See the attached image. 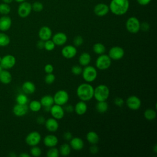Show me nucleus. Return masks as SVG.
<instances>
[{"label": "nucleus", "instance_id": "obj_47", "mask_svg": "<svg viewBox=\"0 0 157 157\" xmlns=\"http://www.w3.org/2000/svg\"><path fill=\"white\" fill-rule=\"evenodd\" d=\"M99 151L98 147L96 145V144H93L90 148V151L92 154H96Z\"/></svg>", "mask_w": 157, "mask_h": 157}, {"label": "nucleus", "instance_id": "obj_27", "mask_svg": "<svg viewBox=\"0 0 157 157\" xmlns=\"http://www.w3.org/2000/svg\"><path fill=\"white\" fill-rule=\"evenodd\" d=\"M86 138L87 141L91 144H97L99 140V137L98 134L95 131H89L86 135Z\"/></svg>", "mask_w": 157, "mask_h": 157}, {"label": "nucleus", "instance_id": "obj_43", "mask_svg": "<svg viewBox=\"0 0 157 157\" xmlns=\"http://www.w3.org/2000/svg\"><path fill=\"white\" fill-rule=\"evenodd\" d=\"M73 43L75 47L81 46L83 43V39L81 36H77L74 37Z\"/></svg>", "mask_w": 157, "mask_h": 157}, {"label": "nucleus", "instance_id": "obj_12", "mask_svg": "<svg viewBox=\"0 0 157 157\" xmlns=\"http://www.w3.org/2000/svg\"><path fill=\"white\" fill-rule=\"evenodd\" d=\"M16 63V59L12 55H7L1 58L0 65L2 69H9L13 67Z\"/></svg>", "mask_w": 157, "mask_h": 157}, {"label": "nucleus", "instance_id": "obj_44", "mask_svg": "<svg viewBox=\"0 0 157 157\" xmlns=\"http://www.w3.org/2000/svg\"><path fill=\"white\" fill-rule=\"evenodd\" d=\"M124 103V100L120 97H117L114 99V104L118 107L123 106Z\"/></svg>", "mask_w": 157, "mask_h": 157}, {"label": "nucleus", "instance_id": "obj_15", "mask_svg": "<svg viewBox=\"0 0 157 157\" xmlns=\"http://www.w3.org/2000/svg\"><path fill=\"white\" fill-rule=\"evenodd\" d=\"M94 13L98 17L106 15L109 12V7L104 3H99L96 4L93 9Z\"/></svg>", "mask_w": 157, "mask_h": 157}, {"label": "nucleus", "instance_id": "obj_28", "mask_svg": "<svg viewBox=\"0 0 157 157\" xmlns=\"http://www.w3.org/2000/svg\"><path fill=\"white\" fill-rule=\"evenodd\" d=\"M40 102L42 106L44 107H51L53 104H54L53 97L50 95H45L41 98Z\"/></svg>", "mask_w": 157, "mask_h": 157}, {"label": "nucleus", "instance_id": "obj_37", "mask_svg": "<svg viewBox=\"0 0 157 157\" xmlns=\"http://www.w3.org/2000/svg\"><path fill=\"white\" fill-rule=\"evenodd\" d=\"M32 10H34L36 12H41L44 9V6L42 2L39 1H36L31 4Z\"/></svg>", "mask_w": 157, "mask_h": 157}, {"label": "nucleus", "instance_id": "obj_10", "mask_svg": "<svg viewBox=\"0 0 157 157\" xmlns=\"http://www.w3.org/2000/svg\"><path fill=\"white\" fill-rule=\"evenodd\" d=\"M108 55L112 60H120L123 58L124 55V51L121 47L114 46L110 48Z\"/></svg>", "mask_w": 157, "mask_h": 157}, {"label": "nucleus", "instance_id": "obj_42", "mask_svg": "<svg viewBox=\"0 0 157 157\" xmlns=\"http://www.w3.org/2000/svg\"><path fill=\"white\" fill-rule=\"evenodd\" d=\"M82 67L78 65H75L73 66L71 68V72L74 75H79L80 74H82Z\"/></svg>", "mask_w": 157, "mask_h": 157}, {"label": "nucleus", "instance_id": "obj_16", "mask_svg": "<svg viewBox=\"0 0 157 157\" xmlns=\"http://www.w3.org/2000/svg\"><path fill=\"white\" fill-rule=\"evenodd\" d=\"M53 42L55 44V45L62 46L66 44L67 40V37L66 34L62 32H58L55 33L52 36Z\"/></svg>", "mask_w": 157, "mask_h": 157}, {"label": "nucleus", "instance_id": "obj_58", "mask_svg": "<svg viewBox=\"0 0 157 157\" xmlns=\"http://www.w3.org/2000/svg\"><path fill=\"white\" fill-rule=\"evenodd\" d=\"M1 58H2L0 56V63H1Z\"/></svg>", "mask_w": 157, "mask_h": 157}, {"label": "nucleus", "instance_id": "obj_11", "mask_svg": "<svg viewBox=\"0 0 157 157\" xmlns=\"http://www.w3.org/2000/svg\"><path fill=\"white\" fill-rule=\"evenodd\" d=\"M126 104L129 109L136 110L140 109L142 102L139 97L136 96H130L126 99Z\"/></svg>", "mask_w": 157, "mask_h": 157}, {"label": "nucleus", "instance_id": "obj_1", "mask_svg": "<svg viewBox=\"0 0 157 157\" xmlns=\"http://www.w3.org/2000/svg\"><path fill=\"white\" fill-rule=\"evenodd\" d=\"M109 10L115 15L125 14L129 7L128 0H111L109 4Z\"/></svg>", "mask_w": 157, "mask_h": 157}, {"label": "nucleus", "instance_id": "obj_24", "mask_svg": "<svg viewBox=\"0 0 157 157\" xmlns=\"http://www.w3.org/2000/svg\"><path fill=\"white\" fill-rule=\"evenodd\" d=\"M22 90L26 94H33L36 91V86L32 82L26 81L22 85Z\"/></svg>", "mask_w": 157, "mask_h": 157}, {"label": "nucleus", "instance_id": "obj_56", "mask_svg": "<svg viewBox=\"0 0 157 157\" xmlns=\"http://www.w3.org/2000/svg\"><path fill=\"white\" fill-rule=\"evenodd\" d=\"M16 2H23V1H25L26 0H15Z\"/></svg>", "mask_w": 157, "mask_h": 157}, {"label": "nucleus", "instance_id": "obj_6", "mask_svg": "<svg viewBox=\"0 0 157 157\" xmlns=\"http://www.w3.org/2000/svg\"><path fill=\"white\" fill-rule=\"evenodd\" d=\"M140 23L135 17H129L126 21V28L128 31L132 34H136L140 30Z\"/></svg>", "mask_w": 157, "mask_h": 157}, {"label": "nucleus", "instance_id": "obj_4", "mask_svg": "<svg viewBox=\"0 0 157 157\" xmlns=\"http://www.w3.org/2000/svg\"><path fill=\"white\" fill-rule=\"evenodd\" d=\"M82 75L84 80L88 83L94 81L98 77L96 69L92 66H86L82 70Z\"/></svg>", "mask_w": 157, "mask_h": 157}, {"label": "nucleus", "instance_id": "obj_57", "mask_svg": "<svg viewBox=\"0 0 157 157\" xmlns=\"http://www.w3.org/2000/svg\"><path fill=\"white\" fill-rule=\"evenodd\" d=\"M2 67H1V65H0V72L2 71Z\"/></svg>", "mask_w": 157, "mask_h": 157}, {"label": "nucleus", "instance_id": "obj_35", "mask_svg": "<svg viewBox=\"0 0 157 157\" xmlns=\"http://www.w3.org/2000/svg\"><path fill=\"white\" fill-rule=\"evenodd\" d=\"M10 12V7L8 4L2 2L0 4V13L4 15L9 14Z\"/></svg>", "mask_w": 157, "mask_h": 157}, {"label": "nucleus", "instance_id": "obj_5", "mask_svg": "<svg viewBox=\"0 0 157 157\" xmlns=\"http://www.w3.org/2000/svg\"><path fill=\"white\" fill-rule=\"evenodd\" d=\"M112 59L108 55L101 54L96 60V66L99 70H106L110 66Z\"/></svg>", "mask_w": 157, "mask_h": 157}, {"label": "nucleus", "instance_id": "obj_45", "mask_svg": "<svg viewBox=\"0 0 157 157\" xmlns=\"http://www.w3.org/2000/svg\"><path fill=\"white\" fill-rule=\"evenodd\" d=\"M54 71V67L52 64H47L45 66H44V71L47 73V74H49V73H52Z\"/></svg>", "mask_w": 157, "mask_h": 157}, {"label": "nucleus", "instance_id": "obj_23", "mask_svg": "<svg viewBox=\"0 0 157 157\" xmlns=\"http://www.w3.org/2000/svg\"><path fill=\"white\" fill-rule=\"evenodd\" d=\"M88 106L87 104L85 101H80L75 104L74 107V111L76 113V114L78 115H84L86 111H87Z\"/></svg>", "mask_w": 157, "mask_h": 157}, {"label": "nucleus", "instance_id": "obj_52", "mask_svg": "<svg viewBox=\"0 0 157 157\" xmlns=\"http://www.w3.org/2000/svg\"><path fill=\"white\" fill-rule=\"evenodd\" d=\"M65 110L67 112H72L74 110V107L72 105H67L65 107Z\"/></svg>", "mask_w": 157, "mask_h": 157}, {"label": "nucleus", "instance_id": "obj_3", "mask_svg": "<svg viewBox=\"0 0 157 157\" xmlns=\"http://www.w3.org/2000/svg\"><path fill=\"white\" fill-rule=\"evenodd\" d=\"M110 95V90L105 85L101 84L94 88L93 97L97 101H106Z\"/></svg>", "mask_w": 157, "mask_h": 157}, {"label": "nucleus", "instance_id": "obj_32", "mask_svg": "<svg viewBox=\"0 0 157 157\" xmlns=\"http://www.w3.org/2000/svg\"><path fill=\"white\" fill-rule=\"evenodd\" d=\"M144 117L147 120H153L156 118V112L152 109H147L144 112Z\"/></svg>", "mask_w": 157, "mask_h": 157}, {"label": "nucleus", "instance_id": "obj_53", "mask_svg": "<svg viewBox=\"0 0 157 157\" xmlns=\"http://www.w3.org/2000/svg\"><path fill=\"white\" fill-rule=\"evenodd\" d=\"M19 156H20V157H29L30 155L26 153H22L19 155Z\"/></svg>", "mask_w": 157, "mask_h": 157}, {"label": "nucleus", "instance_id": "obj_2", "mask_svg": "<svg viewBox=\"0 0 157 157\" xmlns=\"http://www.w3.org/2000/svg\"><path fill=\"white\" fill-rule=\"evenodd\" d=\"M76 94L81 101L85 102L90 101L93 98L94 88L88 82L81 83L77 88Z\"/></svg>", "mask_w": 157, "mask_h": 157}, {"label": "nucleus", "instance_id": "obj_31", "mask_svg": "<svg viewBox=\"0 0 157 157\" xmlns=\"http://www.w3.org/2000/svg\"><path fill=\"white\" fill-rule=\"evenodd\" d=\"M71 151V147L68 144H63L59 147V153L63 156H68Z\"/></svg>", "mask_w": 157, "mask_h": 157}, {"label": "nucleus", "instance_id": "obj_29", "mask_svg": "<svg viewBox=\"0 0 157 157\" xmlns=\"http://www.w3.org/2000/svg\"><path fill=\"white\" fill-rule=\"evenodd\" d=\"M108 104L106 101H98L96 105V110L100 113H104L108 110Z\"/></svg>", "mask_w": 157, "mask_h": 157}, {"label": "nucleus", "instance_id": "obj_7", "mask_svg": "<svg viewBox=\"0 0 157 157\" xmlns=\"http://www.w3.org/2000/svg\"><path fill=\"white\" fill-rule=\"evenodd\" d=\"M69 99V96L68 93L64 90H58L55 93L53 96L54 104H56L61 106L66 104L68 102Z\"/></svg>", "mask_w": 157, "mask_h": 157}, {"label": "nucleus", "instance_id": "obj_54", "mask_svg": "<svg viewBox=\"0 0 157 157\" xmlns=\"http://www.w3.org/2000/svg\"><path fill=\"white\" fill-rule=\"evenodd\" d=\"M2 1H3V2L9 4H10V3H11L13 0H2Z\"/></svg>", "mask_w": 157, "mask_h": 157}, {"label": "nucleus", "instance_id": "obj_48", "mask_svg": "<svg viewBox=\"0 0 157 157\" xmlns=\"http://www.w3.org/2000/svg\"><path fill=\"white\" fill-rule=\"evenodd\" d=\"M63 138L66 140H70L72 138V134L69 131L65 132L63 134Z\"/></svg>", "mask_w": 157, "mask_h": 157}, {"label": "nucleus", "instance_id": "obj_22", "mask_svg": "<svg viewBox=\"0 0 157 157\" xmlns=\"http://www.w3.org/2000/svg\"><path fill=\"white\" fill-rule=\"evenodd\" d=\"M69 145L72 149L78 151L83 149L84 147V142L81 138L78 137H72L70 140Z\"/></svg>", "mask_w": 157, "mask_h": 157}, {"label": "nucleus", "instance_id": "obj_49", "mask_svg": "<svg viewBox=\"0 0 157 157\" xmlns=\"http://www.w3.org/2000/svg\"><path fill=\"white\" fill-rule=\"evenodd\" d=\"M36 121L38 124H44L45 123V120L44 118V117L43 116H39L37 119H36Z\"/></svg>", "mask_w": 157, "mask_h": 157}, {"label": "nucleus", "instance_id": "obj_51", "mask_svg": "<svg viewBox=\"0 0 157 157\" xmlns=\"http://www.w3.org/2000/svg\"><path fill=\"white\" fill-rule=\"evenodd\" d=\"M37 47L39 48V49H43L44 48V41L42 40H39L37 42Z\"/></svg>", "mask_w": 157, "mask_h": 157}, {"label": "nucleus", "instance_id": "obj_26", "mask_svg": "<svg viewBox=\"0 0 157 157\" xmlns=\"http://www.w3.org/2000/svg\"><path fill=\"white\" fill-rule=\"evenodd\" d=\"M91 55L87 52L82 53L78 58V63L82 66H88L91 62Z\"/></svg>", "mask_w": 157, "mask_h": 157}, {"label": "nucleus", "instance_id": "obj_40", "mask_svg": "<svg viewBox=\"0 0 157 157\" xmlns=\"http://www.w3.org/2000/svg\"><path fill=\"white\" fill-rule=\"evenodd\" d=\"M30 153L33 156L38 157L41 155L42 150L39 147H37V145H35L32 147V148L30 150Z\"/></svg>", "mask_w": 157, "mask_h": 157}, {"label": "nucleus", "instance_id": "obj_21", "mask_svg": "<svg viewBox=\"0 0 157 157\" xmlns=\"http://www.w3.org/2000/svg\"><path fill=\"white\" fill-rule=\"evenodd\" d=\"M12 25V20L10 17L4 15L0 18V31H6L9 30Z\"/></svg>", "mask_w": 157, "mask_h": 157}, {"label": "nucleus", "instance_id": "obj_20", "mask_svg": "<svg viewBox=\"0 0 157 157\" xmlns=\"http://www.w3.org/2000/svg\"><path fill=\"white\" fill-rule=\"evenodd\" d=\"M43 142L47 147H53L57 145L58 143V139L54 134H48L44 138Z\"/></svg>", "mask_w": 157, "mask_h": 157}, {"label": "nucleus", "instance_id": "obj_55", "mask_svg": "<svg viewBox=\"0 0 157 157\" xmlns=\"http://www.w3.org/2000/svg\"><path fill=\"white\" fill-rule=\"evenodd\" d=\"M153 151L155 153H156L157 152V145L155 144L154 147H153Z\"/></svg>", "mask_w": 157, "mask_h": 157}, {"label": "nucleus", "instance_id": "obj_33", "mask_svg": "<svg viewBox=\"0 0 157 157\" xmlns=\"http://www.w3.org/2000/svg\"><path fill=\"white\" fill-rule=\"evenodd\" d=\"M42 105L40 101H37V100H34L30 102L29 105V109L34 112H39L41 108H42Z\"/></svg>", "mask_w": 157, "mask_h": 157}, {"label": "nucleus", "instance_id": "obj_50", "mask_svg": "<svg viewBox=\"0 0 157 157\" xmlns=\"http://www.w3.org/2000/svg\"><path fill=\"white\" fill-rule=\"evenodd\" d=\"M151 0H137V2L141 6H146L148 4Z\"/></svg>", "mask_w": 157, "mask_h": 157}, {"label": "nucleus", "instance_id": "obj_17", "mask_svg": "<svg viewBox=\"0 0 157 157\" xmlns=\"http://www.w3.org/2000/svg\"><path fill=\"white\" fill-rule=\"evenodd\" d=\"M38 36L39 39L44 41L50 39L52 36V29L48 26H44L40 28L38 33Z\"/></svg>", "mask_w": 157, "mask_h": 157}, {"label": "nucleus", "instance_id": "obj_34", "mask_svg": "<svg viewBox=\"0 0 157 157\" xmlns=\"http://www.w3.org/2000/svg\"><path fill=\"white\" fill-rule=\"evenodd\" d=\"M10 43L9 37L4 33H0V47H6Z\"/></svg>", "mask_w": 157, "mask_h": 157}, {"label": "nucleus", "instance_id": "obj_8", "mask_svg": "<svg viewBox=\"0 0 157 157\" xmlns=\"http://www.w3.org/2000/svg\"><path fill=\"white\" fill-rule=\"evenodd\" d=\"M41 135L38 131H32L29 132L25 138L26 143L29 146H35L38 145L41 140Z\"/></svg>", "mask_w": 157, "mask_h": 157}, {"label": "nucleus", "instance_id": "obj_30", "mask_svg": "<svg viewBox=\"0 0 157 157\" xmlns=\"http://www.w3.org/2000/svg\"><path fill=\"white\" fill-rule=\"evenodd\" d=\"M93 50L96 54H98L99 55L105 53V47L103 44L100 42H97L93 45Z\"/></svg>", "mask_w": 157, "mask_h": 157}, {"label": "nucleus", "instance_id": "obj_13", "mask_svg": "<svg viewBox=\"0 0 157 157\" xmlns=\"http://www.w3.org/2000/svg\"><path fill=\"white\" fill-rule=\"evenodd\" d=\"M77 50L74 45H67L64 46L61 50L62 56L66 59H71L77 55Z\"/></svg>", "mask_w": 157, "mask_h": 157}, {"label": "nucleus", "instance_id": "obj_14", "mask_svg": "<svg viewBox=\"0 0 157 157\" xmlns=\"http://www.w3.org/2000/svg\"><path fill=\"white\" fill-rule=\"evenodd\" d=\"M53 118L56 120H61L64 116V109L61 105L54 104L51 106L50 110Z\"/></svg>", "mask_w": 157, "mask_h": 157}, {"label": "nucleus", "instance_id": "obj_41", "mask_svg": "<svg viewBox=\"0 0 157 157\" xmlns=\"http://www.w3.org/2000/svg\"><path fill=\"white\" fill-rule=\"evenodd\" d=\"M44 80L45 82L48 85L52 84L55 80V75L52 73L47 74V75L45 77Z\"/></svg>", "mask_w": 157, "mask_h": 157}, {"label": "nucleus", "instance_id": "obj_9", "mask_svg": "<svg viewBox=\"0 0 157 157\" xmlns=\"http://www.w3.org/2000/svg\"><path fill=\"white\" fill-rule=\"evenodd\" d=\"M31 11H32L31 4L26 1H23L22 2H20L17 9L18 15L21 18L27 17L31 13Z\"/></svg>", "mask_w": 157, "mask_h": 157}, {"label": "nucleus", "instance_id": "obj_46", "mask_svg": "<svg viewBox=\"0 0 157 157\" xmlns=\"http://www.w3.org/2000/svg\"><path fill=\"white\" fill-rule=\"evenodd\" d=\"M150 29V25L147 22H143L140 25V29L142 30L143 31H147Z\"/></svg>", "mask_w": 157, "mask_h": 157}, {"label": "nucleus", "instance_id": "obj_36", "mask_svg": "<svg viewBox=\"0 0 157 157\" xmlns=\"http://www.w3.org/2000/svg\"><path fill=\"white\" fill-rule=\"evenodd\" d=\"M59 155V150L55 147H50V148L47 152V157H58Z\"/></svg>", "mask_w": 157, "mask_h": 157}, {"label": "nucleus", "instance_id": "obj_19", "mask_svg": "<svg viewBox=\"0 0 157 157\" xmlns=\"http://www.w3.org/2000/svg\"><path fill=\"white\" fill-rule=\"evenodd\" d=\"M46 129L50 132H55L59 128V123L56 119L54 118H49L45 121Z\"/></svg>", "mask_w": 157, "mask_h": 157}, {"label": "nucleus", "instance_id": "obj_18", "mask_svg": "<svg viewBox=\"0 0 157 157\" xmlns=\"http://www.w3.org/2000/svg\"><path fill=\"white\" fill-rule=\"evenodd\" d=\"M28 107L26 104H17L13 108V113L17 117H22L28 112Z\"/></svg>", "mask_w": 157, "mask_h": 157}, {"label": "nucleus", "instance_id": "obj_25", "mask_svg": "<svg viewBox=\"0 0 157 157\" xmlns=\"http://www.w3.org/2000/svg\"><path fill=\"white\" fill-rule=\"evenodd\" d=\"M12 77L11 74L7 69L2 70L0 72V82L4 84H9L11 82Z\"/></svg>", "mask_w": 157, "mask_h": 157}, {"label": "nucleus", "instance_id": "obj_38", "mask_svg": "<svg viewBox=\"0 0 157 157\" xmlns=\"http://www.w3.org/2000/svg\"><path fill=\"white\" fill-rule=\"evenodd\" d=\"M16 101L17 104H26V103L28 102V99L26 95L25 94H19L16 98Z\"/></svg>", "mask_w": 157, "mask_h": 157}, {"label": "nucleus", "instance_id": "obj_39", "mask_svg": "<svg viewBox=\"0 0 157 157\" xmlns=\"http://www.w3.org/2000/svg\"><path fill=\"white\" fill-rule=\"evenodd\" d=\"M55 44H54V42H53L52 40L48 39L47 40L44 41V48L47 50V51H52L54 50L55 47Z\"/></svg>", "mask_w": 157, "mask_h": 157}]
</instances>
